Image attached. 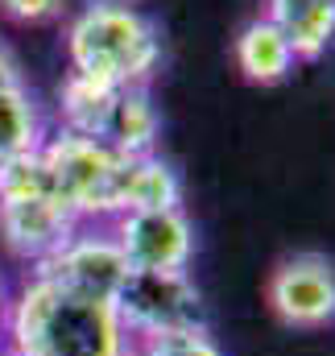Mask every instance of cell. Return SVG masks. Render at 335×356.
<instances>
[{
  "instance_id": "obj_1",
  "label": "cell",
  "mask_w": 335,
  "mask_h": 356,
  "mask_svg": "<svg viewBox=\"0 0 335 356\" xmlns=\"http://www.w3.org/2000/svg\"><path fill=\"white\" fill-rule=\"evenodd\" d=\"M4 332L17 356H133L112 302L83 298L42 273L8 298Z\"/></svg>"
},
{
  "instance_id": "obj_2",
  "label": "cell",
  "mask_w": 335,
  "mask_h": 356,
  "mask_svg": "<svg viewBox=\"0 0 335 356\" xmlns=\"http://www.w3.org/2000/svg\"><path fill=\"white\" fill-rule=\"evenodd\" d=\"M67 54L75 75L112 88H149L162 63V33L124 0H91L67 29Z\"/></svg>"
},
{
  "instance_id": "obj_3",
  "label": "cell",
  "mask_w": 335,
  "mask_h": 356,
  "mask_svg": "<svg viewBox=\"0 0 335 356\" xmlns=\"http://www.w3.org/2000/svg\"><path fill=\"white\" fill-rule=\"evenodd\" d=\"M112 311L133 344L203 327V294L190 269H129Z\"/></svg>"
},
{
  "instance_id": "obj_4",
  "label": "cell",
  "mask_w": 335,
  "mask_h": 356,
  "mask_svg": "<svg viewBox=\"0 0 335 356\" xmlns=\"http://www.w3.org/2000/svg\"><path fill=\"white\" fill-rule=\"evenodd\" d=\"M42 154L54 170L63 203L79 220H116V170L120 154H112L104 141L83 133H54L42 141Z\"/></svg>"
},
{
  "instance_id": "obj_5",
  "label": "cell",
  "mask_w": 335,
  "mask_h": 356,
  "mask_svg": "<svg viewBox=\"0 0 335 356\" xmlns=\"http://www.w3.org/2000/svg\"><path fill=\"white\" fill-rule=\"evenodd\" d=\"M269 311L286 327L319 332L335 323V261L323 253H290L281 257L269 286H265Z\"/></svg>"
},
{
  "instance_id": "obj_6",
  "label": "cell",
  "mask_w": 335,
  "mask_h": 356,
  "mask_svg": "<svg viewBox=\"0 0 335 356\" xmlns=\"http://www.w3.org/2000/svg\"><path fill=\"white\" fill-rule=\"evenodd\" d=\"M116 245L129 269H190L195 224L182 207H149L116 216Z\"/></svg>"
},
{
  "instance_id": "obj_7",
  "label": "cell",
  "mask_w": 335,
  "mask_h": 356,
  "mask_svg": "<svg viewBox=\"0 0 335 356\" xmlns=\"http://www.w3.org/2000/svg\"><path fill=\"white\" fill-rule=\"evenodd\" d=\"M33 273L50 277V282H58V286H67V290H75L83 298L112 302L116 290L129 277V261H124V253H120L112 232H83L79 228L50 261H42Z\"/></svg>"
},
{
  "instance_id": "obj_8",
  "label": "cell",
  "mask_w": 335,
  "mask_h": 356,
  "mask_svg": "<svg viewBox=\"0 0 335 356\" xmlns=\"http://www.w3.org/2000/svg\"><path fill=\"white\" fill-rule=\"evenodd\" d=\"M79 216L63 203V199H4L0 203V241L13 257L21 261H50L75 232H79Z\"/></svg>"
},
{
  "instance_id": "obj_9",
  "label": "cell",
  "mask_w": 335,
  "mask_h": 356,
  "mask_svg": "<svg viewBox=\"0 0 335 356\" xmlns=\"http://www.w3.org/2000/svg\"><path fill=\"white\" fill-rule=\"evenodd\" d=\"M158 133H162V116L154 108V95L149 88H120L112 99V112L99 129V141L120 154V158H145L154 154L158 145Z\"/></svg>"
},
{
  "instance_id": "obj_10",
  "label": "cell",
  "mask_w": 335,
  "mask_h": 356,
  "mask_svg": "<svg viewBox=\"0 0 335 356\" xmlns=\"http://www.w3.org/2000/svg\"><path fill=\"white\" fill-rule=\"evenodd\" d=\"M149 207H182V178L158 154L120 158L116 170V216L149 211Z\"/></svg>"
},
{
  "instance_id": "obj_11",
  "label": "cell",
  "mask_w": 335,
  "mask_h": 356,
  "mask_svg": "<svg viewBox=\"0 0 335 356\" xmlns=\"http://www.w3.org/2000/svg\"><path fill=\"white\" fill-rule=\"evenodd\" d=\"M265 17L281 29L298 63L319 58L335 42V0H269Z\"/></svg>"
},
{
  "instance_id": "obj_12",
  "label": "cell",
  "mask_w": 335,
  "mask_h": 356,
  "mask_svg": "<svg viewBox=\"0 0 335 356\" xmlns=\"http://www.w3.org/2000/svg\"><path fill=\"white\" fill-rule=\"evenodd\" d=\"M294 63L298 58H294L290 42L281 38V29L269 17H256V21H249L240 29V38H236V67L245 71L249 83H261V88L281 83V79H290Z\"/></svg>"
},
{
  "instance_id": "obj_13",
  "label": "cell",
  "mask_w": 335,
  "mask_h": 356,
  "mask_svg": "<svg viewBox=\"0 0 335 356\" xmlns=\"http://www.w3.org/2000/svg\"><path fill=\"white\" fill-rule=\"evenodd\" d=\"M112 83H99V79H87V75H67L63 83V95H58V112H63V129L71 133H83V137H95L99 141V129L112 112V99H116Z\"/></svg>"
},
{
  "instance_id": "obj_14",
  "label": "cell",
  "mask_w": 335,
  "mask_h": 356,
  "mask_svg": "<svg viewBox=\"0 0 335 356\" xmlns=\"http://www.w3.org/2000/svg\"><path fill=\"white\" fill-rule=\"evenodd\" d=\"M42 141H46V129H42V112H38L33 95L25 88L0 91V162L29 154Z\"/></svg>"
},
{
  "instance_id": "obj_15",
  "label": "cell",
  "mask_w": 335,
  "mask_h": 356,
  "mask_svg": "<svg viewBox=\"0 0 335 356\" xmlns=\"http://www.w3.org/2000/svg\"><path fill=\"white\" fill-rule=\"evenodd\" d=\"M50 195L63 199L42 145L29 149V154H17V158L0 162V203L4 199H50Z\"/></svg>"
},
{
  "instance_id": "obj_16",
  "label": "cell",
  "mask_w": 335,
  "mask_h": 356,
  "mask_svg": "<svg viewBox=\"0 0 335 356\" xmlns=\"http://www.w3.org/2000/svg\"><path fill=\"white\" fill-rule=\"evenodd\" d=\"M133 356H224V353L207 336V327H195V332H174V336H158V340H141V344H133Z\"/></svg>"
},
{
  "instance_id": "obj_17",
  "label": "cell",
  "mask_w": 335,
  "mask_h": 356,
  "mask_svg": "<svg viewBox=\"0 0 335 356\" xmlns=\"http://www.w3.org/2000/svg\"><path fill=\"white\" fill-rule=\"evenodd\" d=\"M0 8L13 17V21H25V25H38V21H50L63 13V0H0Z\"/></svg>"
},
{
  "instance_id": "obj_18",
  "label": "cell",
  "mask_w": 335,
  "mask_h": 356,
  "mask_svg": "<svg viewBox=\"0 0 335 356\" xmlns=\"http://www.w3.org/2000/svg\"><path fill=\"white\" fill-rule=\"evenodd\" d=\"M8 88H25V83H21V67H17V58H13L8 46L0 42V91H8Z\"/></svg>"
},
{
  "instance_id": "obj_19",
  "label": "cell",
  "mask_w": 335,
  "mask_h": 356,
  "mask_svg": "<svg viewBox=\"0 0 335 356\" xmlns=\"http://www.w3.org/2000/svg\"><path fill=\"white\" fill-rule=\"evenodd\" d=\"M4 319H8V290H4V277H0V332H4Z\"/></svg>"
},
{
  "instance_id": "obj_20",
  "label": "cell",
  "mask_w": 335,
  "mask_h": 356,
  "mask_svg": "<svg viewBox=\"0 0 335 356\" xmlns=\"http://www.w3.org/2000/svg\"><path fill=\"white\" fill-rule=\"evenodd\" d=\"M0 356H17V353H13V348H0Z\"/></svg>"
}]
</instances>
